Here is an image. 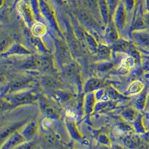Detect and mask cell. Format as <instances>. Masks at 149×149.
Wrapping results in <instances>:
<instances>
[{
	"label": "cell",
	"instance_id": "obj_1",
	"mask_svg": "<svg viewBox=\"0 0 149 149\" xmlns=\"http://www.w3.org/2000/svg\"><path fill=\"white\" fill-rule=\"evenodd\" d=\"M139 41L143 46H149V34H142L139 36Z\"/></svg>",
	"mask_w": 149,
	"mask_h": 149
},
{
	"label": "cell",
	"instance_id": "obj_2",
	"mask_svg": "<svg viewBox=\"0 0 149 149\" xmlns=\"http://www.w3.org/2000/svg\"><path fill=\"white\" fill-rule=\"evenodd\" d=\"M108 2L110 3V8L113 9L116 7V5L118 0H108Z\"/></svg>",
	"mask_w": 149,
	"mask_h": 149
},
{
	"label": "cell",
	"instance_id": "obj_3",
	"mask_svg": "<svg viewBox=\"0 0 149 149\" xmlns=\"http://www.w3.org/2000/svg\"><path fill=\"white\" fill-rule=\"evenodd\" d=\"M145 21H146V26H148L149 27V12L147 13L145 16Z\"/></svg>",
	"mask_w": 149,
	"mask_h": 149
},
{
	"label": "cell",
	"instance_id": "obj_4",
	"mask_svg": "<svg viewBox=\"0 0 149 149\" xmlns=\"http://www.w3.org/2000/svg\"><path fill=\"white\" fill-rule=\"evenodd\" d=\"M146 9H147L149 12V0H146Z\"/></svg>",
	"mask_w": 149,
	"mask_h": 149
}]
</instances>
